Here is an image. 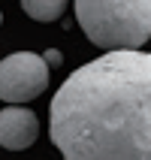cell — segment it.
Wrapping results in <instances>:
<instances>
[{"label":"cell","mask_w":151,"mask_h":160,"mask_svg":"<svg viewBox=\"0 0 151 160\" xmlns=\"http://www.w3.org/2000/svg\"><path fill=\"white\" fill-rule=\"evenodd\" d=\"M48 115L67 160H151V54L109 48L63 82Z\"/></svg>","instance_id":"1"},{"label":"cell","mask_w":151,"mask_h":160,"mask_svg":"<svg viewBox=\"0 0 151 160\" xmlns=\"http://www.w3.org/2000/svg\"><path fill=\"white\" fill-rule=\"evenodd\" d=\"M76 21L100 48H139L151 36V0H76Z\"/></svg>","instance_id":"2"},{"label":"cell","mask_w":151,"mask_h":160,"mask_svg":"<svg viewBox=\"0 0 151 160\" xmlns=\"http://www.w3.org/2000/svg\"><path fill=\"white\" fill-rule=\"evenodd\" d=\"M48 88V67L43 54L15 52L0 61V100L3 103H30Z\"/></svg>","instance_id":"3"},{"label":"cell","mask_w":151,"mask_h":160,"mask_svg":"<svg viewBox=\"0 0 151 160\" xmlns=\"http://www.w3.org/2000/svg\"><path fill=\"white\" fill-rule=\"evenodd\" d=\"M39 136V121L30 109L21 103H12L0 112V145L6 151H24Z\"/></svg>","instance_id":"4"},{"label":"cell","mask_w":151,"mask_h":160,"mask_svg":"<svg viewBox=\"0 0 151 160\" xmlns=\"http://www.w3.org/2000/svg\"><path fill=\"white\" fill-rule=\"evenodd\" d=\"M21 9H24L33 21H45V24H48V21L63 15L67 0H21Z\"/></svg>","instance_id":"5"},{"label":"cell","mask_w":151,"mask_h":160,"mask_svg":"<svg viewBox=\"0 0 151 160\" xmlns=\"http://www.w3.org/2000/svg\"><path fill=\"white\" fill-rule=\"evenodd\" d=\"M43 61H45V67H61V61H63V54L58 52V48H48V52L43 54Z\"/></svg>","instance_id":"6"},{"label":"cell","mask_w":151,"mask_h":160,"mask_svg":"<svg viewBox=\"0 0 151 160\" xmlns=\"http://www.w3.org/2000/svg\"><path fill=\"white\" fill-rule=\"evenodd\" d=\"M0 21H3V12H0Z\"/></svg>","instance_id":"7"}]
</instances>
